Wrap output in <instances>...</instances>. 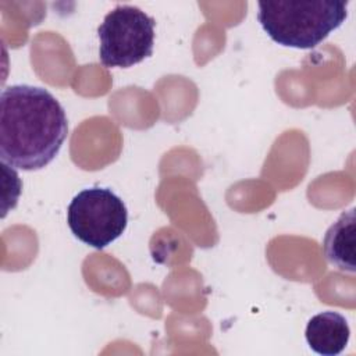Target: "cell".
Listing matches in <instances>:
<instances>
[{"mask_svg":"<svg viewBox=\"0 0 356 356\" xmlns=\"http://www.w3.org/2000/svg\"><path fill=\"white\" fill-rule=\"evenodd\" d=\"M312 350L323 356H337L348 345L350 328L346 318L332 310L313 316L305 332Z\"/></svg>","mask_w":356,"mask_h":356,"instance_id":"obj_5","label":"cell"},{"mask_svg":"<svg viewBox=\"0 0 356 356\" xmlns=\"http://www.w3.org/2000/svg\"><path fill=\"white\" fill-rule=\"evenodd\" d=\"M68 135L64 107L46 89L13 85L0 95V159L10 167L40 170Z\"/></svg>","mask_w":356,"mask_h":356,"instance_id":"obj_1","label":"cell"},{"mask_svg":"<svg viewBox=\"0 0 356 356\" xmlns=\"http://www.w3.org/2000/svg\"><path fill=\"white\" fill-rule=\"evenodd\" d=\"M67 222L81 242L104 249L125 231L128 211L111 189L95 186L82 189L72 197L67 209Z\"/></svg>","mask_w":356,"mask_h":356,"instance_id":"obj_4","label":"cell"},{"mask_svg":"<svg viewBox=\"0 0 356 356\" xmlns=\"http://www.w3.org/2000/svg\"><path fill=\"white\" fill-rule=\"evenodd\" d=\"M323 252L327 261L337 270L355 273V209L342 211L327 229L323 239Z\"/></svg>","mask_w":356,"mask_h":356,"instance_id":"obj_6","label":"cell"},{"mask_svg":"<svg viewBox=\"0 0 356 356\" xmlns=\"http://www.w3.org/2000/svg\"><path fill=\"white\" fill-rule=\"evenodd\" d=\"M257 21L278 44L314 49L348 18V1H259Z\"/></svg>","mask_w":356,"mask_h":356,"instance_id":"obj_2","label":"cell"},{"mask_svg":"<svg viewBox=\"0 0 356 356\" xmlns=\"http://www.w3.org/2000/svg\"><path fill=\"white\" fill-rule=\"evenodd\" d=\"M156 21L135 6L118 4L97 28L104 67L128 68L153 54Z\"/></svg>","mask_w":356,"mask_h":356,"instance_id":"obj_3","label":"cell"}]
</instances>
